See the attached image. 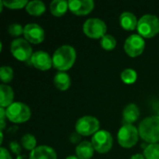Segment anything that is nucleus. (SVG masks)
Returning a JSON list of instances; mask_svg holds the SVG:
<instances>
[{"instance_id":"nucleus-1","label":"nucleus","mask_w":159,"mask_h":159,"mask_svg":"<svg viewBox=\"0 0 159 159\" xmlns=\"http://www.w3.org/2000/svg\"><path fill=\"white\" fill-rule=\"evenodd\" d=\"M76 59V51L70 45H63L58 48L53 56V67L59 70V72H64L73 67Z\"/></svg>"},{"instance_id":"nucleus-2","label":"nucleus","mask_w":159,"mask_h":159,"mask_svg":"<svg viewBox=\"0 0 159 159\" xmlns=\"http://www.w3.org/2000/svg\"><path fill=\"white\" fill-rule=\"evenodd\" d=\"M140 137L149 144L159 143V118L157 116L145 117L138 128Z\"/></svg>"},{"instance_id":"nucleus-3","label":"nucleus","mask_w":159,"mask_h":159,"mask_svg":"<svg viewBox=\"0 0 159 159\" xmlns=\"http://www.w3.org/2000/svg\"><path fill=\"white\" fill-rule=\"evenodd\" d=\"M137 30L143 38H152L159 33V19L153 14L143 15L138 21Z\"/></svg>"},{"instance_id":"nucleus-4","label":"nucleus","mask_w":159,"mask_h":159,"mask_svg":"<svg viewBox=\"0 0 159 159\" xmlns=\"http://www.w3.org/2000/svg\"><path fill=\"white\" fill-rule=\"evenodd\" d=\"M7 118L16 124L24 123L28 121L31 117V109L30 107L20 102H15L10 104L7 109Z\"/></svg>"},{"instance_id":"nucleus-5","label":"nucleus","mask_w":159,"mask_h":159,"mask_svg":"<svg viewBox=\"0 0 159 159\" xmlns=\"http://www.w3.org/2000/svg\"><path fill=\"white\" fill-rule=\"evenodd\" d=\"M139 130L131 124L123 125L117 132V142L124 148L133 147L139 140Z\"/></svg>"},{"instance_id":"nucleus-6","label":"nucleus","mask_w":159,"mask_h":159,"mask_svg":"<svg viewBox=\"0 0 159 159\" xmlns=\"http://www.w3.org/2000/svg\"><path fill=\"white\" fill-rule=\"evenodd\" d=\"M10 51L12 56L20 61H30L33 51L30 43L24 38H16L10 44Z\"/></svg>"},{"instance_id":"nucleus-7","label":"nucleus","mask_w":159,"mask_h":159,"mask_svg":"<svg viewBox=\"0 0 159 159\" xmlns=\"http://www.w3.org/2000/svg\"><path fill=\"white\" fill-rule=\"evenodd\" d=\"M106 30L107 26L105 22L98 18L88 19L83 25V31L85 34L93 39L102 38V36H104Z\"/></svg>"},{"instance_id":"nucleus-8","label":"nucleus","mask_w":159,"mask_h":159,"mask_svg":"<svg viewBox=\"0 0 159 159\" xmlns=\"http://www.w3.org/2000/svg\"><path fill=\"white\" fill-rule=\"evenodd\" d=\"M100 122L99 120L91 116H85L80 117L75 123V131L81 136L94 135L99 131Z\"/></svg>"},{"instance_id":"nucleus-9","label":"nucleus","mask_w":159,"mask_h":159,"mask_svg":"<svg viewBox=\"0 0 159 159\" xmlns=\"http://www.w3.org/2000/svg\"><path fill=\"white\" fill-rule=\"evenodd\" d=\"M91 143L100 154H105L112 149L113 137L107 130H99L91 138Z\"/></svg>"},{"instance_id":"nucleus-10","label":"nucleus","mask_w":159,"mask_h":159,"mask_svg":"<svg viewBox=\"0 0 159 159\" xmlns=\"http://www.w3.org/2000/svg\"><path fill=\"white\" fill-rule=\"evenodd\" d=\"M145 48L144 38L142 37L139 34L129 35L124 43V50L129 57H138L140 56Z\"/></svg>"},{"instance_id":"nucleus-11","label":"nucleus","mask_w":159,"mask_h":159,"mask_svg":"<svg viewBox=\"0 0 159 159\" xmlns=\"http://www.w3.org/2000/svg\"><path fill=\"white\" fill-rule=\"evenodd\" d=\"M30 63L36 69L40 71H47L51 68L53 65L52 58L50 55L44 51V50H37L33 53L31 59H30Z\"/></svg>"},{"instance_id":"nucleus-12","label":"nucleus","mask_w":159,"mask_h":159,"mask_svg":"<svg viewBox=\"0 0 159 159\" xmlns=\"http://www.w3.org/2000/svg\"><path fill=\"white\" fill-rule=\"evenodd\" d=\"M23 35L29 43L39 44L45 39V31L36 23H29L24 26Z\"/></svg>"},{"instance_id":"nucleus-13","label":"nucleus","mask_w":159,"mask_h":159,"mask_svg":"<svg viewBox=\"0 0 159 159\" xmlns=\"http://www.w3.org/2000/svg\"><path fill=\"white\" fill-rule=\"evenodd\" d=\"M68 5L69 9L77 16L88 15L94 8V2L92 0H70Z\"/></svg>"},{"instance_id":"nucleus-14","label":"nucleus","mask_w":159,"mask_h":159,"mask_svg":"<svg viewBox=\"0 0 159 159\" xmlns=\"http://www.w3.org/2000/svg\"><path fill=\"white\" fill-rule=\"evenodd\" d=\"M30 159H57L55 150L48 145L37 146L30 154Z\"/></svg>"},{"instance_id":"nucleus-15","label":"nucleus","mask_w":159,"mask_h":159,"mask_svg":"<svg viewBox=\"0 0 159 159\" xmlns=\"http://www.w3.org/2000/svg\"><path fill=\"white\" fill-rule=\"evenodd\" d=\"M94 147L91 142L83 141L79 144H77L75 148L76 157L79 159H90L94 155Z\"/></svg>"},{"instance_id":"nucleus-16","label":"nucleus","mask_w":159,"mask_h":159,"mask_svg":"<svg viewBox=\"0 0 159 159\" xmlns=\"http://www.w3.org/2000/svg\"><path fill=\"white\" fill-rule=\"evenodd\" d=\"M138 21L139 20H137L136 16L129 11L123 12L119 17V22L121 27L127 31H132L137 28Z\"/></svg>"},{"instance_id":"nucleus-17","label":"nucleus","mask_w":159,"mask_h":159,"mask_svg":"<svg viewBox=\"0 0 159 159\" xmlns=\"http://www.w3.org/2000/svg\"><path fill=\"white\" fill-rule=\"evenodd\" d=\"M14 92L11 87L6 84L0 85V106L2 108H7L13 103Z\"/></svg>"},{"instance_id":"nucleus-18","label":"nucleus","mask_w":159,"mask_h":159,"mask_svg":"<svg viewBox=\"0 0 159 159\" xmlns=\"http://www.w3.org/2000/svg\"><path fill=\"white\" fill-rule=\"evenodd\" d=\"M140 117V109L135 103L128 104L123 110V118L126 124H131L137 121Z\"/></svg>"},{"instance_id":"nucleus-19","label":"nucleus","mask_w":159,"mask_h":159,"mask_svg":"<svg viewBox=\"0 0 159 159\" xmlns=\"http://www.w3.org/2000/svg\"><path fill=\"white\" fill-rule=\"evenodd\" d=\"M53 82L55 87L61 91L67 90L71 86V78L64 72H58L54 76Z\"/></svg>"},{"instance_id":"nucleus-20","label":"nucleus","mask_w":159,"mask_h":159,"mask_svg":"<svg viewBox=\"0 0 159 159\" xmlns=\"http://www.w3.org/2000/svg\"><path fill=\"white\" fill-rule=\"evenodd\" d=\"M50 12L55 17H61L69 9L68 1L65 0H54L49 5Z\"/></svg>"},{"instance_id":"nucleus-21","label":"nucleus","mask_w":159,"mask_h":159,"mask_svg":"<svg viewBox=\"0 0 159 159\" xmlns=\"http://www.w3.org/2000/svg\"><path fill=\"white\" fill-rule=\"evenodd\" d=\"M26 11L32 16H40L46 11V5L40 0L30 1L26 6Z\"/></svg>"},{"instance_id":"nucleus-22","label":"nucleus","mask_w":159,"mask_h":159,"mask_svg":"<svg viewBox=\"0 0 159 159\" xmlns=\"http://www.w3.org/2000/svg\"><path fill=\"white\" fill-rule=\"evenodd\" d=\"M21 145L27 151H33L36 148V139L33 134L26 133L21 137Z\"/></svg>"},{"instance_id":"nucleus-23","label":"nucleus","mask_w":159,"mask_h":159,"mask_svg":"<svg viewBox=\"0 0 159 159\" xmlns=\"http://www.w3.org/2000/svg\"><path fill=\"white\" fill-rule=\"evenodd\" d=\"M121 79L127 85L134 84L137 80V73L131 68H127L121 73Z\"/></svg>"},{"instance_id":"nucleus-24","label":"nucleus","mask_w":159,"mask_h":159,"mask_svg":"<svg viewBox=\"0 0 159 159\" xmlns=\"http://www.w3.org/2000/svg\"><path fill=\"white\" fill-rule=\"evenodd\" d=\"M143 156L145 159H159V143L148 144L143 151Z\"/></svg>"},{"instance_id":"nucleus-25","label":"nucleus","mask_w":159,"mask_h":159,"mask_svg":"<svg viewBox=\"0 0 159 159\" xmlns=\"http://www.w3.org/2000/svg\"><path fill=\"white\" fill-rule=\"evenodd\" d=\"M101 46L105 50H112L116 46V40L113 35L105 34L101 38Z\"/></svg>"},{"instance_id":"nucleus-26","label":"nucleus","mask_w":159,"mask_h":159,"mask_svg":"<svg viewBox=\"0 0 159 159\" xmlns=\"http://www.w3.org/2000/svg\"><path fill=\"white\" fill-rule=\"evenodd\" d=\"M13 70L9 66H2L0 69V78L3 84H8L13 79Z\"/></svg>"},{"instance_id":"nucleus-27","label":"nucleus","mask_w":159,"mask_h":159,"mask_svg":"<svg viewBox=\"0 0 159 159\" xmlns=\"http://www.w3.org/2000/svg\"><path fill=\"white\" fill-rule=\"evenodd\" d=\"M2 1L4 6L10 9H20L22 7H26L27 4L29 3L27 0H10V1L2 0Z\"/></svg>"},{"instance_id":"nucleus-28","label":"nucleus","mask_w":159,"mask_h":159,"mask_svg":"<svg viewBox=\"0 0 159 159\" xmlns=\"http://www.w3.org/2000/svg\"><path fill=\"white\" fill-rule=\"evenodd\" d=\"M7 32L12 36H20L24 32V27H22L20 23H12L8 26Z\"/></svg>"},{"instance_id":"nucleus-29","label":"nucleus","mask_w":159,"mask_h":159,"mask_svg":"<svg viewBox=\"0 0 159 159\" xmlns=\"http://www.w3.org/2000/svg\"><path fill=\"white\" fill-rule=\"evenodd\" d=\"M9 148L11 150V152L17 156H20V151H21V147L20 145L17 143V142H11L9 143Z\"/></svg>"},{"instance_id":"nucleus-30","label":"nucleus","mask_w":159,"mask_h":159,"mask_svg":"<svg viewBox=\"0 0 159 159\" xmlns=\"http://www.w3.org/2000/svg\"><path fill=\"white\" fill-rule=\"evenodd\" d=\"M69 140H70V142H71V143H73V144H76V143H80L81 142V135L79 134V133H77L76 131L75 132H73V133H71V135H70V137H69Z\"/></svg>"},{"instance_id":"nucleus-31","label":"nucleus","mask_w":159,"mask_h":159,"mask_svg":"<svg viewBox=\"0 0 159 159\" xmlns=\"http://www.w3.org/2000/svg\"><path fill=\"white\" fill-rule=\"evenodd\" d=\"M0 159H12L9 152L5 147L0 148Z\"/></svg>"},{"instance_id":"nucleus-32","label":"nucleus","mask_w":159,"mask_h":159,"mask_svg":"<svg viewBox=\"0 0 159 159\" xmlns=\"http://www.w3.org/2000/svg\"><path fill=\"white\" fill-rule=\"evenodd\" d=\"M129 159H145V157L142 154H136V155H133Z\"/></svg>"},{"instance_id":"nucleus-33","label":"nucleus","mask_w":159,"mask_h":159,"mask_svg":"<svg viewBox=\"0 0 159 159\" xmlns=\"http://www.w3.org/2000/svg\"><path fill=\"white\" fill-rule=\"evenodd\" d=\"M65 159H79L76 156H69V157H67Z\"/></svg>"},{"instance_id":"nucleus-34","label":"nucleus","mask_w":159,"mask_h":159,"mask_svg":"<svg viewBox=\"0 0 159 159\" xmlns=\"http://www.w3.org/2000/svg\"><path fill=\"white\" fill-rule=\"evenodd\" d=\"M17 159H26L24 157H21V156H18L17 157Z\"/></svg>"},{"instance_id":"nucleus-35","label":"nucleus","mask_w":159,"mask_h":159,"mask_svg":"<svg viewBox=\"0 0 159 159\" xmlns=\"http://www.w3.org/2000/svg\"><path fill=\"white\" fill-rule=\"evenodd\" d=\"M157 117H158V118H159V110H158V111H157Z\"/></svg>"}]
</instances>
